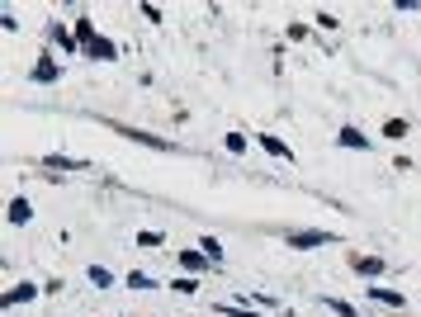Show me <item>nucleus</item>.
<instances>
[{
  "label": "nucleus",
  "instance_id": "f257e3e1",
  "mask_svg": "<svg viewBox=\"0 0 421 317\" xmlns=\"http://www.w3.org/2000/svg\"><path fill=\"white\" fill-rule=\"evenodd\" d=\"M289 246L312 251V246H336V237H327V232H289Z\"/></svg>",
  "mask_w": 421,
  "mask_h": 317
},
{
  "label": "nucleus",
  "instance_id": "f03ea898",
  "mask_svg": "<svg viewBox=\"0 0 421 317\" xmlns=\"http://www.w3.org/2000/svg\"><path fill=\"white\" fill-rule=\"evenodd\" d=\"M85 52H90V57H100V62H109V57H114V43H109V38H90V43H85Z\"/></svg>",
  "mask_w": 421,
  "mask_h": 317
},
{
  "label": "nucleus",
  "instance_id": "7ed1b4c3",
  "mask_svg": "<svg viewBox=\"0 0 421 317\" xmlns=\"http://www.w3.org/2000/svg\"><path fill=\"white\" fill-rule=\"evenodd\" d=\"M369 299L389 303V308H403V294H393V289H369Z\"/></svg>",
  "mask_w": 421,
  "mask_h": 317
},
{
  "label": "nucleus",
  "instance_id": "20e7f679",
  "mask_svg": "<svg viewBox=\"0 0 421 317\" xmlns=\"http://www.w3.org/2000/svg\"><path fill=\"white\" fill-rule=\"evenodd\" d=\"M355 270H360V275H379V270H384V261H379V256H360Z\"/></svg>",
  "mask_w": 421,
  "mask_h": 317
},
{
  "label": "nucleus",
  "instance_id": "39448f33",
  "mask_svg": "<svg viewBox=\"0 0 421 317\" xmlns=\"http://www.w3.org/2000/svg\"><path fill=\"white\" fill-rule=\"evenodd\" d=\"M29 199H15V204H10V222H29Z\"/></svg>",
  "mask_w": 421,
  "mask_h": 317
},
{
  "label": "nucleus",
  "instance_id": "423d86ee",
  "mask_svg": "<svg viewBox=\"0 0 421 317\" xmlns=\"http://www.w3.org/2000/svg\"><path fill=\"white\" fill-rule=\"evenodd\" d=\"M261 143H266V152H270V157H289V161H294V152H289V147H284L280 138H261Z\"/></svg>",
  "mask_w": 421,
  "mask_h": 317
},
{
  "label": "nucleus",
  "instance_id": "0eeeda50",
  "mask_svg": "<svg viewBox=\"0 0 421 317\" xmlns=\"http://www.w3.org/2000/svg\"><path fill=\"white\" fill-rule=\"evenodd\" d=\"M199 246H203V256H208V261H213V265H218V261H223V246H218V237H203Z\"/></svg>",
  "mask_w": 421,
  "mask_h": 317
},
{
  "label": "nucleus",
  "instance_id": "6e6552de",
  "mask_svg": "<svg viewBox=\"0 0 421 317\" xmlns=\"http://www.w3.org/2000/svg\"><path fill=\"white\" fill-rule=\"evenodd\" d=\"M341 147H364V133L360 128H341Z\"/></svg>",
  "mask_w": 421,
  "mask_h": 317
},
{
  "label": "nucleus",
  "instance_id": "1a4fd4ad",
  "mask_svg": "<svg viewBox=\"0 0 421 317\" xmlns=\"http://www.w3.org/2000/svg\"><path fill=\"white\" fill-rule=\"evenodd\" d=\"M327 308H331V313H336V317H360V313H355V308H350V303H345V299H327Z\"/></svg>",
  "mask_w": 421,
  "mask_h": 317
},
{
  "label": "nucleus",
  "instance_id": "9d476101",
  "mask_svg": "<svg viewBox=\"0 0 421 317\" xmlns=\"http://www.w3.org/2000/svg\"><path fill=\"white\" fill-rule=\"evenodd\" d=\"M33 80H43V85H47V80H57V66H52V62L33 66Z\"/></svg>",
  "mask_w": 421,
  "mask_h": 317
},
{
  "label": "nucleus",
  "instance_id": "9b49d317",
  "mask_svg": "<svg viewBox=\"0 0 421 317\" xmlns=\"http://www.w3.org/2000/svg\"><path fill=\"white\" fill-rule=\"evenodd\" d=\"M90 285L105 289V285H114V275H109V270H100V265H90Z\"/></svg>",
  "mask_w": 421,
  "mask_h": 317
},
{
  "label": "nucleus",
  "instance_id": "f8f14e48",
  "mask_svg": "<svg viewBox=\"0 0 421 317\" xmlns=\"http://www.w3.org/2000/svg\"><path fill=\"white\" fill-rule=\"evenodd\" d=\"M52 38H57V43H62V52H76V43H71V38H66V29H62V24H52Z\"/></svg>",
  "mask_w": 421,
  "mask_h": 317
},
{
  "label": "nucleus",
  "instance_id": "ddd939ff",
  "mask_svg": "<svg viewBox=\"0 0 421 317\" xmlns=\"http://www.w3.org/2000/svg\"><path fill=\"white\" fill-rule=\"evenodd\" d=\"M128 285H133V289H156L152 280H147V275H142V270H133V275H128Z\"/></svg>",
  "mask_w": 421,
  "mask_h": 317
},
{
  "label": "nucleus",
  "instance_id": "4468645a",
  "mask_svg": "<svg viewBox=\"0 0 421 317\" xmlns=\"http://www.w3.org/2000/svg\"><path fill=\"white\" fill-rule=\"evenodd\" d=\"M19 299H33V285H24V289H10V294H5V303H19Z\"/></svg>",
  "mask_w": 421,
  "mask_h": 317
},
{
  "label": "nucleus",
  "instance_id": "2eb2a0df",
  "mask_svg": "<svg viewBox=\"0 0 421 317\" xmlns=\"http://www.w3.org/2000/svg\"><path fill=\"white\" fill-rule=\"evenodd\" d=\"M180 261H185V265H189V270H199V265H203V261H208V256H203V251H185V256H180Z\"/></svg>",
  "mask_w": 421,
  "mask_h": 317
},
{
  "label": "nucleus",
  "instance_id": "dca6fc26",
  "mask_svg": "<svg viewBox=\"0 0 421 317\" xmlns=\"http://www.w3.org/2000/svg\"><path fill=\"white\" fill-rule=\"evenodd\" d=\"M227 152H247V138H242V133H227Z\"/></svg>",
  "mask_w": 421,
  "mask_h": 317
},
{
  "label": "nucleus",
  "instance_id": "f3484780",
  "mask_svg": "<svg viewBox=\"0 0 421 317\" xmlns=\"http://www.w3.org/2000/svg\"><path fill=\"white\" fill-rule=\"evenodd\" d=\"M76 33H81V43H90L95 29H90V19H76Z\"/></svg>",
  "mask_w": 421,
  "mask_h": 317
}]
</instances>
